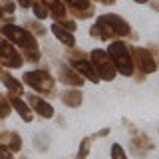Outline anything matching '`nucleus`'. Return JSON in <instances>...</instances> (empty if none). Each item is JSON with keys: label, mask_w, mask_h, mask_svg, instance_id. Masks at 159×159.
Returning <instances> with one entry per match:
<instances>
[{"label": "nucleus", "mask_w": 159, "mask_h": 159, "mask_svg": "<svg viewBox=\"0 0 159 159\" xmlns=\"http://www.w3.org/2000/svg\"><path fill=\"white\" fill-rule=\"evenodd\" d=\"M0 36L6 38L8 42H12L14 46H18L24 60H28V62H38L40 60V48H38L36 36L26 26H18L16 22L2 24L0 26Z\"/></svg>", "instance_id": "nucleus-1"}, {"label": "nucleus", "mask_w": 159, "mask_h": 159, "mask_svg": "<svg viewBox=\"0 0 159 159\" xmlns=\"http://www.w3.org/2000/svg\"><path fill=\"white\" fill-rule=\"evenodd\" d=\"M131 34V26L123 20L119 14H102L96 18V24L89 28V36L111 42L116 38H125Z\"/></svg>", "instance_id": "nucleus-2"}, {"label": "nucleus", "mask_w": 159, "mask_h": 159, "mask_svg": "<svg viewBox=\"0 0 159 159\" xmlns=\"http://www.w3.org/2000/svg\"><path fill=\"white\" fill-rule=\"evenodd\" d=\"M107 54L109 58H111L113 66H116L117 74H121V76H133L135 74V64H133V58H131V50L125 42H121V40H111L107 46Z\"/></svg>", "instance_id": "nucleus-3"}, {"label": "nucleus", "mask_w": 159, "mask_h": 159, "mask_svg": "<svg viewBox=\"0 0 159 159\" xmlns=\"http://www.w3.org/2000/svg\"><path fill=\"white\" fill-rule=\"evenodd\" d=\"M22 82L40 93H46V96L54 93V89H56V80L52 78L48 70H30L22 76Z\"/></svg>", "instance_id": "nucleus-4"}, {"label": "nucleus", "mask_w": 159, "mask_h": 159, "mask_svg": "<svg viewBox=\"0 0 159 159\" xmlns=\"http://www.w3.org/2000/svg\"><path fill=\"white\" fill-rule=\"evenodd\" d=\"M89 60H92V64H93V68H96L99 80H106V82L116 80L117 70H116V66H113L107 50H102V48L92 50V52H89Z\"/></svg>", "instance_id": "nucleus-5"}, {"label": "nucleus", "mask_w": 159, "mask_h": 159, "mask_svg": "<svg viewBox=\"0 0 159 159\" xmlns=\"http://www.w3.org/2000/svg\"><path fill=\"white\" fill-rule=\"evenodd\" d=\"M131 50V58L135 68L139 70V76H145V74H155L157 72V60L151 56L147 48H139V46H129Z\"/></svg>", "instance_id": "nucleus-6"}, {"label": "nucleus", "mask_w": 159, "mask_h": 159, "mask_svg": "<svg viewBox=\"0 0 159 159\" xmlns=\"http://www.w3.org/2000/svg\"><path fill=\"white\" fill-rule=\"evenodd\" d=\"M0 64L4 68H22L24 66V56L20 50H16L12 42L0 36Z\"/></svg>", "instance_id": "nucleus-7"}, {"label": "nucleus", "mask_w": 159, "mask_h": 159, "mask_svg": "<svg viewBox=\"0 0 159 159\" xmlns=\"http://www.w3.org/2000/svg\"><path fill=\"white\" fill-rule=\"evenodd\" d=\"M68 62H70V66L76 70L80 76H84V80L93 82V84L102 82L99 76H98V72H96V68H93V64H92V60H89V54H88V56H80V58H70Z\"/></svg>", "instance_id": "nucleus-8"}, {"label": "nucleus", "mask_w": 159, "mask_h": 159, "mask_svg": "<svg viewBox=\"0 0 159 159\" xmlns=\"http://www.w3.org/2000/svg\"><path fill=\"white\" fill-rule=\"evenodd\" d=\"M62 2L78 20H88L96 14V6L92 0H62Z\"/></svg>", "instance_id": "nucleus-9"}, {"label": "nucleus", "mask_w": 159, "mask_h": 159, "mask_svg": "<svg viewBox=\"0 0 159 159\" xmlns=\"http://www.w3.org/2000/svg\"><path fill=\"white\" fill-rule=\"evenodd\" d=\"M58 80L62 84H66V86H72V88H82L84 86V76H80V74L74 70L72 66L68 64H58Z\"/></svg>", "instance_id": "nucleus-10"}, {"label": "nucleus", "mask_w": 159, "mask_h": 159, "mask_svg": "<svg viewBox=\"0 0 159 159\" xmlns=\"http://www.w3.org/2000/svg\"><path fill=\"white\" fill-rule=\"evenodd\" d=\"M52 34L56 36V40L60 44H64L66 48H74L76 46V38H74V32L72 30H68L66 26H64L62 22H52Z\"/></svg>", "instance_id": "nucleus-11"}, {"label": "nucleus", "mask_w": 159, "mask_h": 159, "mask_svg": "<svg viewBox=\"0 0 159 159\" xmlns=\"http://www.w3.org/2000/svg\"><path fill=\"white\" fill-rule=\"evenodd\" d=\"M8 99H10V106L16 109V113H18L20 117H22V121L30 123V121L34 119V111H32V107H30L28 103H24V99L20 98V96H16V93H10Z\"/></svg>", "instance_id": "nucleus-12"}, {"label": "nucleus", "mask_w": 159, "mask_h": 159, "mask_svg": "<svg viewBox=\"0 0 159 159\" xmlns=\"http://www.w3.org/2000/svg\"><path fill=\"white\" fill-rule=\"evenodd\" d=\"M28 103H30V107H32V111H36L40 117H44V119L54 117V107L50 106L46 99H42V98L32 96V93H30V96H28Z\"/></svg>", "instance_id": "nucleus-13"}, {"label": "nucleus", "mask_w": 159, "mask_h": 159, "mask_svg": "<svg viewBox=\"0 0 159 159\" xmlns=\"http://www.w3.org/2000/svg\"><path fill=\"white\" fill-rule=\"evenodd\" d=\"M42 2L48 6V10H50V18H52L54 22H62V20L66 18L68 8L64 6L62 0H42Z\"/></svg>", "instance_id": "nucleus-14"}, {"label": "nucleus", "mask_w": 159, "mask_h": 159, "mask_svg": "<svg viewBox=\"0 0 159 159\" xmlns=\"http://www.w3.org/2000/svg\"><path fill=\"white\" fill-rule=\"evenodd\" d=\"M60 99H62V103H64V106H68V107H80V106H82V102H84L82 92L76 89V88L64 89V92L60 93Z\"/></svg>", "instance_id": "nucleus-15"}, {"label": "nucleus", "mask_w": 159, "mask_h": 159, "mask_svg": "<svg viewBox=\"0 0 159 159\" xmlns=\"http://www.w3.org/2000/svg\"><path fill=\"white\" fill-rule=\"evenodd\" d=\"M131 149H133V153H137V155H145L149 149H153V143L149 141L147 135L135 133V137L131 139Z\"/></svg>", "instance_id": "nucleus-16"}, {"label": "nucleus", "mask_w": 159, "mask_h": 159, "mask_svg": "<svg viewBox=\"0 0 159 159\" xmlns=\"http://www.w3.org/2000/svg\"><path fill=\"white\" fill-rule=\"evenodd\" d=\"M0 143H6V145L12 149L14 153H18L22 149V137L18 135L16 131H6V133H0Z\"/></svg>", "instance_id": "nucleus-17"}, {"label": "nucleus", "mask_w": 159, "mask_h": 159, "mask_svg": "<svg viewBox=\"0 0 159 159\" xmlns=\"http://www.w3.org/2000/svg\"><path fill=\"white\" fill-rule=\"evenodd\" d=\"M34 10V16H36L38 20H46V18H50V10H48V6L42 2V0H32V6H30Z\"/></svg>", "instance_id": "nucleus-18"}, {"label": "nucleus", "mask_w": 159, "mask_h": 159, "mask_svg": "<svg viewBox=\"0 0 159 159\" xmlns=\"http://www.w3.org/2000/svg\"><path fill=\"white\" fill-rule=\"evenodd\" d=\"M89 149H92V137H84L82 141H80L76 159H86V157L89 155Z\"/></svg>", "instance_id": "nucleus-19"}, {"label": "nucleus", "mask_w": 159, "mask_h": 159, "mask_svg": "<svg viewBox=\"0 0 159 159\" xmlns=\"http://www.w3.org/2000/svg\"><path fill=\"white\" fill-rule=\"evenodd\" d=\"M12 111V106H10V99L6 96H0V119H6Z\"/></svg>", "instance_id": "nucleus-20"}, {"label": "nucleus", "mask_w": 159, "mask_h": 159, "mask_svg": "<svg viewBox=\"0 0 159 159\" xmlns=\"http://www.w3.org/2000/svg\"><path fill=\"white\" fill-rule=\"evenodd\" d=\"M26 28L28 30H34V34H36V36H44V34L48 32V30L38 22V20H28V22H26Z\"/></svg>", "instance_id": "nucleus-21"}, {"label": "nucleus", "mask_w": 159, "mask_h": 159, "mask_svg": "<svg viewBox=\"0 0 159 159\" xmlns=\"http://www.w3.org/2000/svg\"><path fill=\"white\" fill-rule=\"evenodd\" d=\"M109 153H111V159H127L125 151H123V147L119 145V143H111V149H109Z\"/></svg>", "instance_id": "nucleus-22"}, {"label": "nucleus", "mask_w": 159, "mask_h": 159, "mask_svg": "<svg viewBox=\"0 0 159 159\" xmlns=\"http://www.w3.org/2000/svg\"><path fill=\"white\" fill-rule=\"evenodd\" d=\"M0 159H14V151L4 143H0Z\"/></svg>", "instance_id": "nucleus-23"}, {"label": "nucleus", "mask_w": 159, "mask_h": 159, "mask_svg": "<svg viewBox=\"0 0 159 159\" xmlns=\"http://www.w3.org/2000/svg\"><path fill=\"white\" fill-rule=\"evenodd\" d=\"M0 6L4 8V12H6V14H12L14 10H16V4H14L12 0H4V2H0Z\"/></svg>", "instance_id": "nucleus-24"}, {"label": "nucleus", "mask_w": 159, "mask_h": 159, "mask_svg": "<svg viewBox=\"0 0 159 159\" xmlns=\"http://www.w3.org/2000/svg\"><path fill=\"white\" fill-rule=\"evenodd\" d=\"M62 24H64V26H66L68 30H72V32L76 30V22H74V20H68V18H64V20H62Z\"/></svg>", "instance_id": "nucleus-25"}, {"label": "nucleus", "mask_w": 159, "mask_h": 159, "mask_svg": "<svg viewBox=\"0 0 159 159\" xmlns=\"http://www.w3.org/2000/svg\"><path fill=\"white\" fill-rule=\"evenodd\" d=\"M107 133H109V129L106 127V129H102V131H98V133H96L93 137H103V135H107Z\"/></svg>", "instance_id": "nucleus-26"}, {"label": "nucleus", "mask_w": 159, "mask_h": 159, "mask_svg": "<svg viewBox=\"0 0 159 159\" xmlns=\"http://www.w3.org/2000/svg\"><path fill=\"white\" fill-rule=\"evenodd\" d=\"M147 4H149V6H151L153 10H159V0H155V2H151V0H149Z\"/></svg>", "instance_id": "nucleus-27"}, {"label": "nucleus", "mask_w": 159, "mask_h": 159, "mask_svg": "<svg viewBox=\"0 0 159 159\" xmlns=\"http://www.w3.org/2000/svg\"><path fill=\"white\" fill-rule=\"evenodd\" d=\"M93 2H102V4H116V0H93Z\"/></svg>", "instance_id": "nucleus-28"}, {"label": "nucleus", "mask_w": 159, "mask_h": 159, "mask_svg": "<svg viewBox=\"0 0 159 159\" xmlns=\"http://www.w3.org/2000/svg\"><path fill=\"white\" fill-rule=\"evenodd\" d=\"M133 2H137V4H147L149 0H133Z\"/></svg>", "instance_id": "nucleus-29"}, {"label": "nucleus", "mask_w": 159, "mask_h": 159, "mask_svg": "<svg viewBox=\"0 0 159 159\" xmlns=\"http://www.w3.org/2000/svg\"><path fill=\"white\" fill-rule=\"evenodd\" d=\"M157 70H159V62H157Z\"/></svg>", "instance_id": "nucleus-30"}, {"label": "nucleus", "mask_w": 159, "mask_h": 159, "mask_svg": "<svg viewBox=\"0 0 159 159\" xmlns=\"http://www.w3.org/2000/svg\"><path fill=\"white\" fill-rule=\"evenodd\" d=\"M20 159H26V157H20Z\"/></svg>", "instance_id": "nucleus-31"}]
</instances>
